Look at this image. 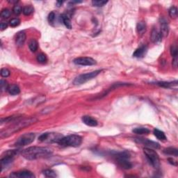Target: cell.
<instances>
[{
    "mask_svg": "<svg viewBox=\"0 0 178 178\" xmlns=\"http://www.w3.org/2000/svg\"><path fill=\"white\" fill-rule=\"evenodd\" d=\"M43 174L46 177H57V173H55V171H54L52 169H46L43 171Z\"/></svg>",
    "mask_w": 178,
    "mask_h": 178,
    "instance_id": "d4e9b609",
    "label": "cell"
},
{
    "mask_svg": "<svg viewBox=\"0 0 178 178\" xmlns=\"http://www.w3.org/2000/svg\"><path fill=\"white\" fill-rule=\"evenodd\" d=\"M9 2L12 3V4H13V3H17V2H18V1H9Z\"/></svg>",
    "mask_w": 178,
    "mask_h": 178,
    "instance_id": "b9f144b4",
    "label": "cell"
},
{
    "mask_svg": "<svg viewBox=\"0 0 178 178\" xmlns=\"http://www.w3.org/2000/svg\"><path fill=\"white\" fill-rule=\"evenodd\" d=\"M135 141L138 143H141V144L144 145L146 146V148H154V149H159L160 148V145L158 143L154 142V141H150V140L146 139V138H138L135 139Z\"/></svg>",
    "mask_w": 178,
    "mask_h": 178,
    "instance_id": "9c48e42d",
    "label": "cell"
},
{
    "mask_svg": "<svg viewBox=\"0 0 178 178\" xmlns=\"http://www.w3.org/2000/svg\"><path fill=\"white\" fill-rule=\"evenodd\" d=\"M13 158L11 156H3L1 159V171H3V170L6 169L7 166H9L11 163L13 161Z\"/></svg>",
    "mask_w": 178,
    "mask_h": 178,
    "instance_id": "2e32d148",
    "label": "cell"
},
{
    "mask_svg": "<svg viewBox=\"0 0 178 178\" xmlns=\"http://www.w3.org/2000/svg\"><path fill=\"white\" fill-rule=\"evenodd\" d=\"M26 40V34L24 31H20L16 37V43L18 47H22Z\"/></svg>",
    "mask_w": 178,
    "mask_h": 178,
    "instance_id": "4fadbf2b",
    "label": "cell"
},
{
    "mask_svg": "<svg viewBox=\"0 0 178 178\" xmlns=\"http://www.w3.org/2000/svg\"><path fill=\"white\" fill-rule=\"evenodd\" d=\"M0 86H1V92L4 91V90H8L9 85L8 84V82L6 80H1V82H0Z\"/></svg>",
    "mask_w": 178,
    "mask_h": 178,
    "instance_id": "f546056e",
    "label": "cell"
},
{
    "mask_svg": "<svg viewBox=\"0 0 178 178\" xmlns=\"http://www.w3.org/2000/svg\"><path fill=\"white\" fill-rule=\"evenodd\" d=\"M160 25H161V34L162 36L166 37L168 36L169 32V25L168 21L165 19L164 18H162L160 19Z\"/></svg>",
    "mask_w": 178,
    "mask_h": 178,
    "instance_id": "7c38bea8",
    "label": "cell"
},
{
    "mask_svg": "<svg viewBox=\"0 0 178 178\" xmlns=\"http://www.w3.org/2000/svg\"><path fill=\"white\" fill-rule=\"evenodd\" d=\"M168 160H169L170 164L173 165V166H177V161H176L175 160H174V159H173V158H169V159H168Z\"/></svg>",
    "mask_w": 178,
    "mask_h": 178,
    "instance_id": "f35d334b",
    "label": "cell"
},
{
    "mask_svg": "<svg viewBox=\"0 0 178 178\" xmlns=\"http://www.w3.org/2000/svg\"><path fill=\"white\" fill-rule=\"evenodd\" d=\"M11 11L10 10H9L8 9H4L1 11V17L2 18H4V19H7L9 18L10 16H11Z\"/></svg>",
    "mask_w": 178,
    "mask_h": 178,
    "instance_id": "83f0119b",
    "label": "cell"
},
{
    "mask_svg": "<svg viewBox=\"0 0 178 178\" xmlns=\"http://www.w3.org/2000/svg\"><path fill=\"white\" fill-rule=\"evenodd\" d=\"M7 27L8 24L6 22H1V24H0V29H1V31L4 30V29H6Z\"/></svg>",
    "mask_w": 178,
    "mask_h": 178,
    "instance_id": "74e56055",
    "label": "cell"
},
{
    "mask_svg": "<svg viewBox=\"0 0 178 178\" xmlns=\"http://www.w3.org/2000/svg\"><path fill=\"white\" fill-rule=\"evenodd\" d=\"M61 18L63 22L64 25L66 27L67 29H72V24H71V21H70V18L69 16L66 14H62L61 16Z\"/></svg>",
    "mask_w": 178,
    "mask_h": 178,
    "instance_id": "d6986e66",
    "label": "cell"
},
{
    "mask_svg": "<svg viewBox=\"0 0 178 178\" xmlns=\"http://www.w3.org/2000/svg\"><path fill=\"white\" fill-rule=\"evenodd\" d=\"M162 37L163 36L161 35L160 31H159L156 28H153L152 30L150 36L152 42L155 44L159 43L161 40H162Z\"/></svg>",
    "mask_w": 178,
    "mask_h": 178,
    "instance_id": "8fae6325",
    "label": "cell"
},
{
    "mask_svg": "<svg viewBox=\"0 0 178 178\" xmlns=\"http://www.w3.org/2000/svg\"><path fill=\"white\" fill-rule=\"evenodd\" d=\"M116 156L117 161H118V164L120 167H122L124 169H130L132 167V164L130 161L128 160L129 155L126 152H119L115 154Z\"/></svg>",
    "mask_w": 178,
    "mask_h": 178,
    "instance_id": "8992f818",
    "label": "cell"
},
{
    "mask_svg": "<svg viewBox=\"0 0 178 178\" xmlns=\"http://www.w3.org/2000/svg\"><path fill=\"white\" fill-rule=\"evenodd\" d=\"M37 61L40 63H44L47 61V57L44 54H39L37 56Z\"/></svg>",
    "mask_w": 178,
    "mask_h": 178,
    "instance_id": "1f68e13d",
    "label": "cell"
},
{
    "mask_svg": "<svg viewBox=\"0 0 178 178\" xmlns=\"http://www.w3.org/2000/svg\"><path fill=\"white\" fill-rule=\"evenodd\" d=\"M62 4H63V1H57V6H58V7H59V6H61Z\"/></svg>",
    "mask_w": 178,
    "mask_h": 178,
    "instance_id": "60d3db41",
    "label": "cell"
},
{
    "mask_svg": "<svg viewBox=\"0 0 178 178\" xmlns=\"http://www.w3.org/2000/svg\"><path fill=\"white\" fill-rule=\"evenodd\" d=\"M82 143V138L79 135L72 134L64 136L59 141V145L63 147L77 148L81 146Z\"/></svg>",
    "mask_w": 178,
    "mask_h": 178,
    "instance_id": "3957f363",
    "label": "cell"
},
{
    "mask_svg": "<svg viewBox=\"0 0 178 178\" xmlns=\"http://www.w3.org/2000/svg\"><path fill=\"white\" fill-rule=\"evenodd\" d=\"M13 12L14 14H16V15H17V16H18V15H20L21 13L22 12V7H21L20 5L16 4L13 6Z\"/></svg>",
    "mask_w": 178,
    "mask_h": 178,
    "instance_id": "4dcf8cb0",
    "label": "cell"
},
{
    "mask_svg": "<svg viewBox=\"0 0 178 178\" xmlns=\"http://www.w3.org/2000/svg\"><path fill=\"white\" fill-rule=\"evenodd\" d=\"M143 152L151 166L154 169H159L160 166V159L157 153L150 148H145L143 149Z\"/></svg>",
    "mask_w": 178,
    "mask_h": 178,
    "instance_id": "277c9868",
    "label": "cell"
},
{
    "mask_svg": "<svg viewBox=\"0 0 178 178\" xmlns=\"http://www.w3.org/2000/svg\"><path fill=\"white\" fill-rule=\"evenodd\" d=\"M102 70H95V71L88 72V73L86 74H82V75H79L78 77H77L74 80L73 84L75 85H81L85 84L86 82H88L89 80H93V78L96 77L101 72Z\"/></svg>",
    "mask_w": 178,
    "mask_h": 178,
    "instance_id": "5b68a950",
    "label": "cell"
},
{
    "mask_svg": "<svg viewBox=\"0 0 178 178\" xmlns=\"http://www.w3.org/2000/svg\"><path fill=\"white\" fill-rule=\"evenodd\" d=\"M34 11V7H32L31 6H24L22 9V13L24 16H30L31 14H32Z\"/></svg>",
    "mask_w": 178,
    "mask_h": 178,
    "instance_id": "cb8c5ba5",
    "label": "cell"
},
{
    "mask_svg": "<svg viewBox=\"0 0 178 178\" xmlns=\"http://www.w3.org/2000/svg\"><path fill=\"white\" fill-rule=\"evenodd\" d=\"M107 2H108L107 1H102V0H100H100H95V1H92V4L96 7H102V6L107 4Z\"/></svg>",
    "mask_w": 178,
    "mask_h": 178,
    "instance_id": "484cf974",
    "label": "cell"
},
{
    "mask_svg": "<svg viewBox=\"0 0 178 178\" xmlns=\"http://www.w3.org/2000/svg\"><path fill=\"white\" fill-rule=\"evenodd\" d=\"M171 54L172 57H177V47L175 44H172L171 47Z\"/></svg>",
    "mask_w": 178,
    "mask_h": 178,
    "instance_id": "d6a6232c",
    "label": "cell"
},
{
    "mask_svg": "<svg viewBox=\"0 0 178 178\" xmlns=\"http://www.w3.org/2000/svg\"><path fill=\"white\" fill-rule=\"evenodd\" d=\"M10 177H20V178H33L35 177V175L33 173L29 171H22L19 172L13 173L10 175Z\"/></svg>",
    "mask_w": 178,
    "mask_h": 178,
    "instance_id": "30bf717a",
    "label": "cell"
},
{
    "mask_svg": "<svg viewBox=\"0 0 178 178\" xmlns=\"http://www.w3.org/2000/svg\"><path fill=\"white\" fill-rule=\"evenodd\" d=\"M11 74V72L7 68H2L1 70V75L3 77H8Z\"/></svg>",
    "mask_w": 178,
    "mask_h": 178,
    "instance_id": "e575fe53",
    "label": "cell"
},
{
    "mask_svg": "<svg viewBox=\"0 0 178 178\" xmlns=\"http://www.w3.org/2000/svg\"><path fill=\"white\" fill-rule=\"evenodd\" d=\"M172 63H173V66L175 67H177V57H175V58L173 59Z\"/></svg>",
    "mask_w": 178,
    "mask_h": 178,
    "instance_id": "ab89813d",
    "label": "cell"
},
{
    "mask_svg": "<svg viewBox=\"0 0 178 178\" xmlns=\"http://www.w3.org/2000/svg\"><path fill=\"white\" fill-rule=\"evenodd\" d=\"M164 152L166 154H169V155H173L175 156H178V150L177 148H175L173 147L167 148L164 150Z\"/></svg>",
    "mask_w": 178,
    "mask_h": 178,
    "instance_id": "44dd1931",
    "label": "cell"
},
{
    "mask_svg": "<svg viewBox=\"0 0 178 178\" xmlns=\"http://www.w3.org/2000/svg\"><path fill=\"white\" fill-rule=\"evenodd\" d=\"M156 84L164 87V88H170L171 86H173V82H159Z\"/></svg>",
    "mask_w": 178,
    "mask_h": 178,
    "instance_id": "836d02e7",
    "label": "cell"
},
{
    "mask_svg": "<svg viewBox=\"0 0 178 178\" xmlns=\"http://www.w3.org/2000/svg\"><path fill=\"white\" fill-rule=\"evenodd\" d=\"M38 47V42L35 39H31V40L29 41V47L31 52H35L37 50Z\"/></svg>",
    "mask_w": 178,
    "mask_h": 178,
    "instance_id": "603a6c76",
    "label": "cell"
},
{
    "mask_svg": "<svg viewBox=\"0 0 178 178\" xmlns=\"http://www.w3.org/2000/svg\"><path fill=\"white\" fill-rule=\"evenodd\" d=\"M38 120L36 118H19L16 120V121L13 122V124L9 126V127L1 130L0 133V136L1 138L9 137L11 135L13 134L14 133L18 132L20 130L24 129V127L30 126L31 125L34 124L36 122H37Z\"/></svg>",
    "mask_w": 178,
    "mask_h": 178,
    "instance_id": "6da1fadb",
    "label": "cell"
},
{
    "mask_svg": "<svg viewBox=\"0 0 178 178\" xmlns=\"http://www.w3.org/2000/svg\"><path fill=\"white\" fill-rule=\"evenodd\" d=\"M52 154V150L46 147L28 148L22 152V155L27 160H36L41 158L49 157Z\"/></svg>",
    "mask_w": 178,
    "mask_h": 178,
    "instance_id": "7a4b0ae2",
    "label": "cell"
},
{
    "mask_svg": "<svg viewBox=\"0 0 178 178\" xmlns=\"http://www.w3.org/2000/svg\"><path fill=\"white\" fill-rule=\"evenodd\" d=\"M73 63L76 65L87 66V65H93L96 64V61L90 57H79L74 59Z\"/></svg>",
    "mask_w": 178,
    "mask_h": 178,
    "instance_id": "ba28073f",
    "label": "cell"
},
{
    "mask_svg": "<svg viewBox=\"0 0 178 178\" xmlns=\"http://www.w3.org/2000/svg\"><path fill=\"white\" fill-rule=\"evenodd\" d=\"M7 90L10 95H17L20 93V89L19 86L16 84L9 85Z\"/></svg>",
    "mask_w": 178,
    "mask_h": 178,
    "instance_id": "e0dca14e",
    "label": "cell"
},
{
    "mask_svg": "<svg viewBox=\"0 0 178 178\" xmlns=\"http://www.w3.org/2000/svg\"><path fill=\"white\" fill-rule=\"evenodd\" d=\"M148 52V47L146 45L141 46L139 48L136 49V51L134 52L133 57L136 58H142L146 55Z\"/></svg>",
    "mask_w": 178,
    "mask_h": 178,
    "instance_id": "5bb4252c",
    "label": "cell"
},
{
    "mask_svg": "<svg viewBox=\"0 0 178 178\" xmlns=\"http://www.w3.org/2000/svg\"><path fill=\"white\" fill-rule=\"evenodd\" d=\"M48 134L49 133L47 132L42 134L40 135V136L38 137V140L40 141H42V142H44V141H45L46 139H47V136H48Z\"/></svg>",
    "mask_w": 178,
    "mask_h": 178,
    "instance_id": "d590c367",
    "label": "cell"
},
{
    "mask_svg": "<svg viewBox=\"0 0 178 178\" xmlns=\"http://www.w3.org/2000/svg\"><path fill=\"white\" fill-rule=\"evenodd\" d=\"M55 13L54 12H51L48 16V21L49 23H53L55 20Z\"/></svg>",
    "mask_w": 178,
    "mask_h": 178,
    "instance_id": "8d00e7d4",
    "label": "cell"
},
{
    "mask_svg": "<svg viewBox=\"0 0 178 178\" xmlns=\"http://www.w3.org/2000/svg\"><path fill=\"white\" fill-rule=\"evenodd\" d=\"M20 24V20L18 18H13L9 21V24L11 27H16Z\"/></svg>",
    "mask_w": 178,
    "mask_h": 178,
    "instance_id": "f1b7e54d",
    "label": "cell"
},
{
    "mask_svg": "<svg viewBox=\"0 0 178 178\" xmlns=\"http://www.w3.org/2000/svg\"><path fill=\"white\" fill-rule=\"evenodd\" d=\"M153 133H154V136H155L158 139L160 140V141H166V140L167 139L164 131H161V130L158 129H154V131H153Z\"/></svg>",
    "mask_w": 178,
    "mask_h": 178,
    "instance_id": "ffe728a7",
    "label": "cell"
},
{
    "mask_svg": "<svg viewBox=\"0 0 178 178\" xmlns=\"http://www.w3.org/2000/svg\"><path fill=\"white\" fill-rule=\"evenodd\" d=\"M169 16L172 18H176L177 16V9L175 6H172L169 10Z\"/></svg>",
    "mask_w": 178,
    "mask_h": 178,
    "instance_id": "4316f807",
    "label": "cell"
},
{
    "mask_svg": "<svg viewBox=\"0 0 178 178\" xmlns=\"http://www.w3.org/2000/svg\"><path fill=\"white\" fill-rule=\"evenodd\" d=\"M82 121L85 125L90 127H95L98 124L97 120H95L93 117L89 116H84L82 117Z\"/></svg>",
    "mask_w": 178,
    "mask_h": 178,
    "instance_id": "9a60e30c",
    "label": "cell"
},
{
    "mask_svg": "<svg viewBox=\"0 0 178 178\" xmlns=\"http://www.w3.org/2000/svg\"><path fill=\"white\" fill-rule=\"evenodd\" d=\"M35 134L34 133H26L22 135L16 141L14 146L16 147H22L31 144L35 139Z\"/></svg>",
    "mask_w": 178,
    "mask_h": 178,
    "instance_id": "52a82bcc",
    "label": "cell"
},
{
    "mask_svg": "<svg viewBox=\"0 0 178 178\" xmlns=\"http://www.w3.org/2000/svg\"><path fill=\"white\" fill-rule=\"evenodd\" d=\"M132 131L136 134H148L150 132V129L146 127H136Z\"/></svg>",
    "mask_w": 178,
    "mask_h": 178,
    "instance_id": "7402d4cb",
    "label": "cell"
},
{
    "mask_svg": "<svg viewBox=\"0 0 178 178\" xmlns=\"http://www.w3.org/2000/svg\"><path fill=\"white\" fill-rule=\"evenodd\" d=\"M136 31L138 34L142 35L146 31V24L144 21H140L136 25Z\"/></svg>",
    "mask_w": 178,
    "mask_h": 178,
    "instance_id": "ac0fdd59",
    "label": "cell"
}]
</instances>
